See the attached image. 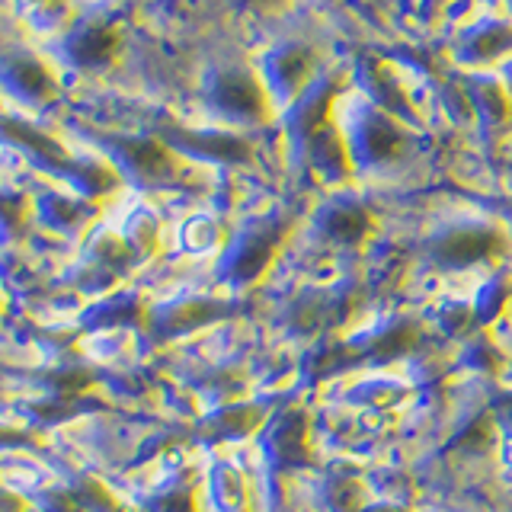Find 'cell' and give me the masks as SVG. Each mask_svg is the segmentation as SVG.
Segmentation results:
<instances>
[{"label": "cell", "mask_w": 512, "mask_h": 512, "mask_svg": "<svg viewBox=\"0 0 512 512\" xmlns=\"http://www.w3.org/2000/svg\"><path fill=\"white\" fill-rule=\"evenodd\" d=\"M218 100L221 106L234 112V116H260V90L250 77L244 74H231L221 80V90H218Z\"/></svg>", "instance_id": "7"}, {"label": "cell", "mask_w": 512, "mask_h": 512, "mask_svg": "<svg viewBox=\"0 0 512 512\" xmlns=\"http://www.w3.org/2000/svg\"><path fill=\"white\" fill-rule=\"evenodd\" d=\"M128 157H132V164L141 173H148V176H160V173L170 167V157L160 151L157 144H151V141L132 144V148H128Z\"/></svg>", "instance_id": "16"}, {"label": "cell", "mask_w": 512, "mask_h": 512, "mask_svg": "<svg viewBox=\"0 0 512 512\" xmlns=\"http://www.w3.org/2000/svg\"><path fill=\"white\" fill-rule=\"evenodd\" d=\"M464 365L474 368V372H500V368L506 365V352L500 343H493L487 333H474L468 346H464Z\"/></svg>", "instance_id": "13"}, {"label": "cell", "mask_w": 512, "mask_h": 512, "mask_svg": "<svg viewBox=\"0 0 512 512\" xmlns=\"http://www.w3.org/2000/svg\"><path fill=\"white\" fill-rule=\"evenodd\" d=\"M509 308H512V282L503 276L490 279L474 298V311L480 317V324H493V320L506 314Z\"/></svg>", "instance_id": "11"}, {"label": "cell", "mask_w": 512, "mask_h": 512, "mask_svg": "<svg viewBox=\"0 0 512 512\" xmlns=\"http://www.w3.org/2000/svg\"><path fill=\"white\" fill-rule=\"evenodd\" d=\"M215 500L224 512H244L250 506V487L244 484L240 471L221 464L215 471Z\"/></svg>", "instance_id": "12"}, {"label": "cell", "mask_w": 512, "mask_h": 512, "mask_svg": "<svg viewBox=\"0 0 512 512\" xmlns=\"http://www.w3.org/2000/svg\"><path fill=\"white\" fill-rule=\"evenodd\" d=\"M352 397L365 407H391L404 397V388H400L397 381H365V384H359Z\"/></svg>", "instance_id": "15"}, {"label": "cell", "mask_w": 512, "mask_h": 512, "mask_svg": "<svg viewBox=\"0 0 512 512\" xmlns=\"http://www.w3.org/2000/svg\"><path fill=\"white\" fill-rule=\"evenodd\" d=\"M362 512H413V509L404 503H394V500H381V503H368Z\"/></svg>", "instance_id": "19"}, {"label": "cell", "mask_w": 512, "mask_h": 512, "mask_svg": "<svg viewBox=\"0 0 512 512\" xmlns=\"http://www.w3.org/2000/svg\"><path fill=\"white\" fill-rule=\"evenodd\" d=\"M490 413H493V420H496V423L512 432V391L496 397V400H493V407H490Z\"/></svg>", "instance_id": "18"}, {"label": "cell", "mask_w": 512, "mask_h": 512, "mask_svg": "<svg viewBox=\"0 0 512 512\" xmlns=\"http://www.w3.org/2000/svg\"><path fill=\"white\" fill-rule=\"evenodd\" d=\"M276 244H279L276 231H253V234H247L234 247V253L228 256V279L234 285L253 282L272 263V256H276Z\"/></svg>", "instance_id": "4"}, {"label": "cell", "mask_w": 512, "mask_h": 512, "mask_svg": "<svg viewBox=\"0 0 512 512\" xmlns=\"http://www.w3.org/2000/svg\"><path fill=\"white\" fill-rule=\"evenodd\" d=\"M500 250V234H496L490 224L468 221V224H455V228H445L442 234L432 237L429 256L432 263L442 269H468L496 256Z\"/></svg>", "instance_id": "2"}, {"label": "cell", "mask_w": 512, "mask_h": 512, "mask_svg": "<svg viewBox=\"0 0 512 512\" xmlns=\"http://www.w3.org/2000/svg\"><path fill=\"white\" fill-rule=\"evenodd\" d=\"M263 452L272 468L282 471H301L314 464V442H311V416L288 407L276 413L263 429Z\"/></svg>", "instance_id": "1"}, {"label": "cell", "mask_w": 512, "mask_h": 512, "mask_svg": "<svg viewBox=\"0 0 512 512\" xmlns=\"http://www.w3.org/2000/svg\"><path fill=\"white\" fill-rule=\"evenodd\" d=\"M112 52H116V32H112V29H103V26H96V29L84 32V36H80V42L74 45V55H77L80 61H90V64L106 61Z\"/></svg>", "instance_id": "14"}, {"label": "cell", "mask_w": 512, "mask_h": 512, "mask_svg": "<svg viewBox=\"0 0 512 512\" xmlns=\"http://www.w3.org/2000/svg\"><path fill=\"white\" fill-rule=\"evenodd\" d=\"M317 228L324 231V237L333 240V244L356 247L365 240L368 228H372V221H368L365 208H359V205H333V208H327L324 215H320Z\"/></svg>", "instance_id": "5"}, {"label": "cell", "mask_w": 512, "mask_h": 512, "mask_svg": "<svg viewBox=\"0 0 512 512\" xmlns=\"http://www.w3.org/2000/svg\"><path fill=\"white\" fill-rule=\"evenodd\" d=\"M324 503L330 506V512H362L372 503V487L362 474L336 471L324 484Z\"/></svg>", "instance_id": "6"}, {"label": "cell", "mask_w": 512, "mask_h": 512, "mask_svg": "<svg viewBox=\"0 0 512 512\" xmlns=\"http://www.w3.org/2000/svg\"><path fill=\"white\" fill-rule=\"evenodd\" d=\"M16 80H20L29 93H45L48 90V74L39 68L36 61H23L20 68H16Z\"/></svg>", "instance_id": "17"}, {"label": "cell", "mask_w": 512, "mask_h": 512, "mask_svg": "<svg viewBox=\"0 0 512 512\" xmlns=\"http://www.w3.org/2000/svg\"><path fill=\"white\" fill-rule=\"evenodd\" d=\"M439 327L445 336H452V340H464L468 343L474 330L480 327V317L474 311V304L461 301V298H452V301H442L439 308Z\"/></svg>", "instance_id": "8"}, {"label": "cell", "mask_w": 512, "mask_h": 512, "mask_svg": "<svg viewBox=\"0 0 512 512\" xmlns=\"http://www.w3.org/2000/svg\"><path fill=\"white\" fill-rule=\"evenodd\" d=\"M39 4H45V7H55V10H58V7L64 4V0H39Z\"/></svg>", "instance_id": "20"}, {"label": "cell", "mask_w": 512, "mask_h": 512, "mask_svg": "<svg viewBox=\"0 0 512 512\" xmlns=\"http://www.w3.org/2000/svg\"><path fill=\"white\" fill-rule=\"evenodd\" d=\"M420 336H423L420 324H416L413 317H391L368 333L356 349H359V359H368L372 365H388V362L410 356V352L420 346Z\"/></svg>", "instance_id": "3"}, {"label": "cell", "mask_w": 512, "mask_h": 512, "mask_svg": "<svg viewBox=\"0 0 512 512\" xmlns=\"http://www.w3.org/2000/svg\"><path fill=\"white\" fill-rule=\"evenodd\" d=\"M496 426L500 423L493 420V413H480L461 426V432L455 436V445L468 455H487L496 448Z\"/></svg>", "instance_id": "9"}, {"label": "cell", "mask_w": 512, "mask_h": 512, "mask_svg": "<svg viewBox=\"0 0 512 512\" xmlns=\"http://www.w3.org/2000/svg\"><path fill=\"white\" fill-rule=\"evenodd\" d=\"M400 148H404V138L391 122L375 119L368 128H362V154H368V160H391Z\"/></svg>", "instance_id": "10"}]
</instances>
